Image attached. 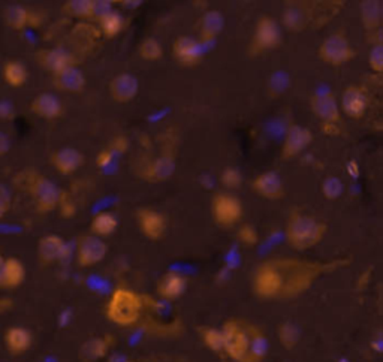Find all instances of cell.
Segmentation results:
<instances>
[{
  "instance_id": "cell-1",
  "label": "cell",
  "mask_w": 383,
  "mask_h": 362,
  "mask_svg": "<svg viewBox=\"0 0 383 362\" xmlns=\"http://www.w3.org/2000/svg\"><path fill=\"white\" fill-rule=\"evenodd\" d=\"M340 262H312L294 257H277L260 264L252 276V291L261 298L289 299L304 294L317 278L337 268Z\"/></svg>"
},
{
  "instance_id": "cell-2",
  "label": "cell",
  "mask_w": 383,
  "mask_h": 362,
  "mask_svg": "<svg viewBox=\"0 0 383 362\" xmlns=\"http://www.w3.org/2000/svg\"><path fill=\"white\" fill-rule=\"evenodd\" d=\"M328 231V226L317 220L316 217L294 213L286 223L285 236L287 244L294 250L306 252L313 249L324 240Z\"/></svg>"
},
{
  "instance_id": "cell-3",
  "label": "cell",
  "mask_w": 383,
  "mask_h": 362,
  "mask_svg": "<svg viewBox=\"0 0 383 362\" xmlns=\"http://www.w3.org/2000/svg\"><path fill=\"white\" fill-rule=\"evenodd\" d=\"M144 299L135 291L120 286L110 295L105 306V316L117 326H133L142 316Z\"/></svg>"
},
{
  "instance_id": "cell-4",
  "label": "cell",
  "mask_w": 383,
  "mask_h": 362,
  "mask_svg": "<svg viewBox=\"0 0 383 362\" xmlns=\"http://www.w3.org/2000/svg\"><path fill=\"white\" fill-rule=\"evenodd\" d=\"M220 329L223 334V354L232 362H246L250 349L252 325L243 320L230 319Z\"/></svg>"
},
{
  "instance_id": "cell-5",
  "label": "cell",
  "mask_w": 383,
  "mask_h": 362,
  "mask_svg": "<svg viewBox=\"0 0 383 362\" xmlns=\"http://www.w3.org/2000/svg\"><path fill=\"white\" fill-rule=\"evenodd\" d=\"M211 216L214 223L222 227H232L241 222L244 205L231 193H216L211 199Z\"/></svg>"
},
{
  "instance_id": "cell-6",
  "label": "cell",
  "mask_w": 383,
  "mask_h": 362,
  "mask_svg": "<svg viewBox=\"0 0 383 362\" xmlns=\"http://www.w3.org/2000/svg\"><path fill=\"white\" fill-rule=\"evenodd\" d=\"M319 59L329 66H343L355 57V50L343 33L329 35L319 47Z\"/></svg>"
},
{
  "instance_id": "cell-7",
  "label": "cell",
  "mask_w": 383,
  "mask_h": 362,
  "mask_svg": "<svg viewBox=\"0 0 383 362\" xmlns=\"http://www.w3.org/2000/svg\"><path fill=\"white\" fill-rule=\"evenodd\" d=\"M29 192L35 201L38 213L53 211L61 199V192L57 186L43 175H33L29 180Z\"/></svg>"
},
{
  "instance_id": "cell-8",
  "label": "cell",
  "mask_w": 383,
  "mask_h": 362,
  "mask_svg": "<svg viewBox=\"0 0 383 362\" xmlns=\"http://www.w3.org/2000/svg\"><path fill=\"white\" fill-rule=\"evenodd\" d=\"M108 246L99 236L82 235L77 243V262L81 268H89L100 264L107 257Z\"/></svg>"
},
{
  "instance_id": "cell-9",
  "label": "cell",
  "mask_w": 383,
  "mask_h": 362,
  "mask_svg": "<svg viewBox=\"0 0 383 362\" xmlns=\"http://www.w3.org/2000/svg\"><path fill=\"white\" fill-rule=\"evenodd\" d=\"M282 29L276 20L270 15H262L257 20L253 33V50L266 51L274 50L282 44Z\"/></svg>"
},
{
  "instance_id": "cell-10",
  "label": "cell",
  "mask_w": 383,
  "mask_h": 362,
  "mask_svg": "<svg viewBox=\"0 0 383 362\" xmlns=\"http://www.w3.org/2000/svg\"><path fill=\"white\" fill-rule=\"evenodd\" d=\"M137 223L141 234L151 241H159L167 234V217L150 206H142L137 210Z\"/></svg>"
},
{
  "instance_id": "cell-11",
  "label": "cell",
  "mask_w": 383,
  "mask_h": 362,
  "mask_svg": "<svg viewBox=\"0 0 383 362\" xmlns=\"http://www.w3.org/2000/svg\"><path fill=\"white\" fill-rule=\"evenodd\" d=\"M315 135L313 132L308 128L292 125L287 129L286 137L282 146V159L283 160H291L296 156H299L310 144L313 142Z\"/></svg>"
},
{
  "instance_id": "cell-12",
  "label": "cell",
  "mask_w": 383,
  "mask_h": 362,
  "mask_svg": "<svg viewBox=\"0 0 383 362\" xmlns=\"http://www.w3.org/2000/svg\"><path fill=\"white\" fill-rule=\"evenodd\" d=\"M340 112H345L349 119L359 120L366 116L368 110V95L359 86H349L341 95Z\"/></svg>"
},
{
  "instance_id": "cell-13",
  "label": "cell",
  "mask_w": 383,
  "mask_h": 362,
  "mask_svg": "<svg viewBox=\"0 0 383 362\" xmlns=\"http://www.w3.org/2000/svg\"><path fill=\"white\" fill-rule=\"evenodd\" d=\"M253 192L268 201L282 199L285 196V184L276 171H265L252 181Z\"/></svg>"
},
{
  "instance_id": "cell-14",
  "label": "cell",
  "mask_w": 383,
  "mask_h": 362,
  "mask_svg": "<svg viewBox=\"0 0 383 362\" xmlns=\"http://www.w3.org/2000/svg\"><path fill=\"white\" fill-rule=\"evenodd\" d=\"M172 53L181 65L193 66L202 60L205 54V45L195 38L180 36L174 40Z\"/></svg>"
},
{
  "instance_id": "cell-15",
  "label": "cell",
  "mask_w": 383,
  "mask_h": 362,
  "mask_svg": "<svg viewBox=\"0 0 383 362\" xmlns=\"http://www.w3.org/2000/svg\"><path fill=\"white\" fill-rule=\"evenodd\" d=\"M310 107H312L315 116L320 121L325 123V125L334 126L340 123L341 112L338 102L333 93H319V95L312 96V99H310Z\"/></svg>"
},
{
  "instance_id": "cell-16",
  "label": "cell",
  "mask_w": 383,
  "mask_h": 362,
  "mask_svg": "<svg viewBox=\"0 0 383 362\" xmlns=\"http://www.w3.org/2000/svg\"><path fill=\"white\" fill-rule=\"evenodd\" d=\"M110 96L117 103H129L138 96L140 82L135 75L129 72H121L110 81Z\"/></svg>"
},
{
  "instance_id": "cell-17",
  "label": "cell",
  "mask_w": 383,
  "mask_h": 362,
  "mask_svg": "<svg viewBox=\"0 0 383 362\" xmlns=\"http://www.w3.org/2000/svg\"><path fill=\"white\" fill-rule=\"evenodd\" d=\"M36 60L40 66L50 70L53 75L60 70L75 65L74 56H72L68 50L60 47L39 50L36 54Z\"/></svg>"
},
{
  "instance_id": "cell-18",
  "label": "cell",
  "mask_w": 383,
  "mask_h": 362,
  "mask_svg": "<svg viewBox=\"0 0 383 362\" xmlns=\"http://www.w3.org/2000/svg\"><path fill=\"white\" fill-rule=\"evenodd\" d=\"M84 154L72 147L59 149L51 154V163L61 175H72L84 165Z\"/></svg>"
},
{
  "instance_id": "cell-19",
  "label": "cell",
  "mask_w": 383,
  "mask_h": 362,
  "mask_svg": "<svg viewBox=\"0 0 383 362\" xmlns=\"http://www.w3.org/2000/svg\"><path fill=\"white\" fill-rule=\"evenodd\" d=\"M188 289V280L186 277L177 271H170L163 274L156 285L158 295L165 299V301H175Z\"/></svg>"
},
{
  "instance_id": "cell-20",
  "label": "cell",
  "mask_w": 383,
  "mask_h": 362,
  "mask_svg": "<svg viewBox=\"0 0 383 362\" xmlns=\"http://www.w3.org/2000/svg\"><path fill=\"white\" fill-rule=\"evenodd\" d=\"M84 72L78 69L75 65L69 66L53 75V84L57 90L66 93H81L86 87Z\"/></svg>"
},
{
  "instance_id": "cell-21",
  "label": "cell",
  "mask_w": 383,
  "mask_h": 362,
  "mask_svg": "<svg viewBox=\"0 0 383 362\" xmlns=\"http://www.w3.org/2000/svg\"><path fill=\"white\" fill-rule=\"evenodd\" d=\"M66 244L59 235H45L38 244V259L43 265H51L65 256Z\"/></svg>"
},
{
  "instance_id": "cell-22",
  "label": "cell",
  "mask_w": 383,
  "mask_h": 362,
  "mask_svg": "<svg viewBox=\"0 0 383 362\" xmlns=\"http://www.w3.org/2000/svg\"><path fill=\"white\" fill-rule=\"evenodd\" d=\"M30 110H32L35 116L45 120H56L63 114V105H61L59 98L51 95V93H40V95H38L30 103Z\"/></svg>"
},
{
  "instance_id": "cell-23",
  "label": "cell",
  "mask_w": 383,
  "mask_h": 362,
  "mask_svg": "<svg viewBox=\"0 0 383 362\" xmlns=\"http://www.w3.org/2000/svg\"><path fill=\"white\" fill-rule=\"evenodd\" d=\"M114 338L111 335L93 337L81 346L80 359L81 362H98L110 354Z\"/></svg>"
},
{
  "instance_id": "cell-24",
  "label": "cell",
  "mask_w": 383,
  "mask_h": 362,
  "mask_svg": "<svg viewBox=\"0 0 383 362\" xmlns=\"http://www.w3.org/2000/svg\"><path fill=\"white\" fill-rule=\"evenodd\" d=\"M225 29V17L220 11H216V9H211V11L205 13L201 18V24H200V43L204 45L213 43L214 39H217Z\"/></svg>"
},
{
  "instance_id": "cell-25",
  "label": "cell",
  "mask_w": 383,
  "mask_h": 362,
  "mask_svg": "<svg viewBox=\"0 0 383 362\" xmlns=\"http://www.w3.org/2000/svg\"><path fill=\"white\" fill-rule=\"evenodd\" d=\"M313 17L310 15L308 9L303 5H289L283 11L282 15V23L283 27L289 32H303L306 30L310 23H312Z\"/></svg>"
},
{
  "instance_id": "cell-26",
  "label": "cell",
  "mask_w": 383,
  "mask_h": 362,
  "mask_svg": "<svg viewBox=\"0 0 383 362\" xmlns=\"http://www.w3.org/2000/svg\"><path fill=\"white\" fill-rule=\"evenodd\" d=\"M33 335L29 329L23 326H11L5 333V345L6 349L13 355H22L32 347Z\"/></svg>"
},
{
  "instance_id": "cell-27",
  "label": "cell",
  "mask_w": 383,
  "mask_h": 362,
  "mask_svg": "<svg viewBox=\"0 0 383 362\" xmlns=\"http://www.w3.org/2000/svg\"><path fill=\"white\" fill-rule=\"evenodd\" d=\"M175 167H177V165H175L174 154L163 153L150 163L146 175L150 181L162 183V181H167L172 177L175 172Z\"/></svg>"
},
{
  "instance_id": "cell-28",
  "label": "cell",
  "mask_w": 383,
  "mask_h": 362,
  "mask_svg": "<svg viewBox=\"0 0 383 362\" xmlns=\"http://www.w3.org/2000/svg\"><path fill=\"white\" fill-rule=\"evenodd\" d=\"M359 14H361V22L367 32H376L382 26V18H383V8L382 2L379 0H364L359 5Z\"/></svg>"
},
{
  "instance_id": "cell-29",
  "label": "cell",
  "mask_w": 383,
  "mask_h": 362,
  "mask_svg": "<svg viewBox=\"0 0 383 362\" xmlns=\"http://www.w3.org/2000/svg\"><path fill=\"white\" fill-rule=\"evenodd\" d=\"M117 227H119V219L110 211H102L96 214L90 223L91 235L99 236V238L112 235L117 231Z\"/></svg>"
},
{
  "instance_id": "cell-30",
  "label": "cell",
  "mask_w": 383,
  "mask_h": 362,
  "mask_svg": "<svg viewBox=\"0 0 383 362\" xmlns=\"http://www.w3.org/2000/svg\"><path fill=\"white\" fill-rule=\"evenodd\" d=\"M24 278H26V268L22 261H18L17 257H8V259H5L2 287L15 289L23 285Z\"/></svg>"
},
{
  "instance_id": "cell-31",
  "label": "cell",
  "mask_w": 383,
  "mask_h": 362,
  "mask_svg": "<svg viewBox=\"0 0 383 362\" xmlns=\"http://www.w3.org/2000/svg\"><path fill=\"white\" fill-rule=\"evenodd\" d=\"M3 80L8 82L11 87H22L26 84L29 72L27 68L18 60H9L5 63L2 70Z\"/></svg>"
},
{
  "instance_id": "cell-32",
  "label": "cell",
  "mask_w": 383,
  "mask_h": 362,
  "mask_svg": "<svg viewBox=\"0 0 383 362\" xmlns=\"http://www.w3.org/2000/svg\"><path fill=\"white\" fill-rule=\"evenodd\" d=\"M268 352V340L262 331L252 325L250 334V349H248V356L246 362H262Z\"/></svg>"
},
{
  "instance_id": "cell-33",
  "label": "cell",
  "mask_w": 383,
  "mask_h": 362,
  "mask_svg": "<svg viewBox=\"0 0 383 362\" xmlns=\"http://www.w3.org/2000/svg\"><path fill=\"white\" fill-rule=\"evenodd\" d=\"M30 17H32V13L29 9H26L24 6L13 5L6 8L5 23L13 30H24V27L30 24Z\"/></svg>"
},
{
  "instance_id": "cell-34",
  "label": "cell",
  "mask_w": 383,
  "mask_h": 362,
  "mask_svg": "<svg viewBox=\"0 0 383 362\" xmlns=\"http://www.w3.org/2000/svg\"><path fill=\"white\" fill-rule=\"evenodd\" d=\"M278 341L286 350H292L296 347V345L301 340V331H299L298 325L294 322H283L277 329Z\"/></svg>"
},
{
  "instance_id": "cell-35",
  "label": "cell",
  "mask_w": 383,
  "mask_h": 362,
  "mask_svg": "<svg viewBox=\"0 0 383 362\" xmlns=\"http://www.w3.org/2000/svg\"><path fill=\"white\" fill-rule=\"evenodd\" d=\"M200 337L202 345L214 354H220L223 352V334L220 328L214 326H201Z\"/></svg>"
},
{
  "instance_id": "cell-36",
  "label": "cell",
  "mask_w": 383,
  "mask_h": 362,
  "mask_svg": "<svg viewBox=\"0 0 383 362\" xmlns=\"http://www.w3.org/2000/svg\"><path fill=\"white\" fill-rule=\"evenodd\" d=\"M99 24H100L103 36L111 39V38H116L124 29V18L120 13L112 11L107 17H103L99 22Z\"/></svg>"
},
{
  "instance_id": "cell-37",
  "label": "cell",
  "mask_w": 383,
  "mask_h": 362,
  "mask_svg": "<svg viewBox=\"0 0 383 362\" xmlns=\"http://www.w3.org/2000/svg\"><path fill=\"white\" fill-rule=\"evenodd\" d=\"M138 53L142 60L156 61L160 60L163 56V47L156 38H146L142 39V43L140 44Z\"/></svg>"
},
{
  "instance_id": "cell-38",
  "label": "cell",
  "mask_w": 383,
  "mask_h": 362,
  "mask_svg": "<svg viewBox=\"0 0 383 362\" xmlns=\"http://www.w3.org/2000/svg\"><path fill=\"white\" fill-rule=\"evenodd\" d=\"M61 11L72 18H90L91 0H68L61 6Z\"/></svg>"
},
{
  "instance_id": "cell-39",
  "label": "cell",
  "mask_w": 383,
  "mask_h": 362,
  "mask_svg": "<svg viewBox=\"0 0 383 362\" xmlns=\"http://www.w3.org/2000/svg\"><path fill=\"white\" fill-rule=\"evenodd\" d=\"M236 238H238V241L247 247H253L260 243V234H257L256 227L252 225H247V223L238 227Z\"/></svg>"
},
{
  "instance_id": "cell-40",
  "label": "cell",
  "mask_w": 383,
  "mask_h": 362,
  "mask_svg": "<svg viewBox=\"0 0 383 362\" xmlns=\"http://www.w3.org/2000/svg\"><path fill=\"white\" fill-rule=\"evenodd\" d=\"M220 183L225 186L226 189H238V188H241V184H243V175L240 172V169H236V168H225L222 171V175H220Z\"/></svg>"
},
{
  "instance_id": "cell-41",
  "label": "cell",
  "mask_w": 383,
  "mask_h": 362,
  "mask_svg": "<svg viewBox=\"0 0 383 362\" xmlns=\"http://www.w3.org/2000/svg\"><path fill=\"white\" fill-rule=\"evenodd\" d=\"M322 193L326 199H337L343 193V183L338 177H328L322 181Z\"/></svg>"
},
{
  "instance_id": "cell-42",
  "label": "cell",
  "mask_w": 383,
  "mask_h": 362,
  "mask_svg": "<svg viewBox=\"0 0 383 362\" xmlns=\"http://www.w3.org/2000/svg\"><path fill=\"white\" fill-rule=\"evenodd\" d=\"M368 68L375 74H382L383 72V44H375L370 48Z\"/></svg>"
},
{
  "instance_id": "cell-43",
  "label": "cell",
  "mask_w": 383,
  "mask_h": 362,
  "mask_svg": "<svg viewBox=\"0 0 383 362\" xmlns=\"http://www.w3.org/2000/svg\"><path fill=\"white\" fill-rule=\"evenodd\" d=\"M112 2L111 0H91V14L90 18L93 20H100L103 17H107L110 13H112Z\"/></svg>"
},
{
  "instance_id": "cell-44",
  "label": "cell",
  "mask_w": 383,
  "mask_h": 362,
  "mask_svg": "<svg viewBox=\"0 0 383 362\" xmlns=\"http://www.w3.org/2000/svg\"><path fill=\"white\" fill-rule=\"evenodd\" d=\"M9 209H11V196H9L6 189L0 188V220L3 219Z\"/></svg>"
},
{
  "instance_id": "cell-45",
  "label": "cell",
  "mask_w": 383,
  "mask_h": 362,
  "mask_svg": "<svg viewBox=\"0 0 383 362\" xmlns=\"http://www.w3.org/2000/svg\"><path fill=\"white\" fill-rule=\"evenodd\" d=\"M15 117L14 105L9 100H0V119L13 120Z\"/></svg>"
},
{
  "instance_id": "cell-46",
  "label": "cell",
  "mask_w": 383,
  "mask_h": 362,
  "mask_svg": "<svg viewBox=\"0 0 383 362\" xmlns=\"http://www.w3.org/2000/svg\"><path fill=\"white\" fill-rule=\"evenodd\" d=\"M286 86H287V80H286V75H283V74H277V75H274V77H273L271 89L277 87V89H276V95H277V93H280V91H283V90L286 89Z\"/></svg>"
},
{
  "instance_id": "cell-47",
  "label": "cell",
  "mask_w": 383,
  "mask_h": 362,
  "mask_svg": "<svg viewBox=\"0 0 383 362\" xmlns=\"http://www.w3.org/2000/svg\"><path fill=\"white\" fill-rule=\"evenodd\" d=\"M9 147H11V142H9V138L6 133L0 132V156H3L9 151Z\"/></svg>"
},
{
  "instance_id": "cell-48",
  "label": "cell",
  "mask_w": 383,
  "mask_h": 362,
  "mask_svg": "<svg viewBox=\"0 0 383 362\" xmlns=\"http://www.w3.org/2000/svg\"><path fill=\"white\" fill-rule=\"evenodd\" d=\"M121 5L128 9H137L142 5V0H133V2H130V0H124V2H121Z\"/></svg>"
},
{
  "instance_id": "cell-49",
  "label": "cell",
  "mask_w": 383,
  "mask_h": 362,
  "mask_svg": "<svg viewBox=\"0 0 383 362\" xmlns=\"http://www.w3.org/2000/svg\"><path fill=\"white\" fill-rule=\"evenodd\" d=\"M13 307V301L9 298H2L0 299V312H6Z\"/></svg>"
},
{
  "instance_id": "cell-50",
  "label": "cell",
  "mask_w": 383,
  "mask_h": 362,
  "mask_svg": "<svg viewBox=\"0 0 383 362\" xmlns=\"http://www.w3.org/2000/svg\"><path fill=\"white\" fill-rule=\"evenodd\" d=\"M3 270H5V257L0 253V287L3 286Z\"/></svg>"
},
{
  "instance_id": "cell-51",
  "label": "cell",
  "mask_w": 383,
  "mask_h": 362,
  "mask_svg": "<svg viewBox=\"0 0 383 362\" xmlns=\"http://www.w3.org/2000/svg\"><path fill=\"white\" fill-rule=\"evenodd\" d=\"M230 362H232V361H230Z\"/></svg>"
}]
</instances>
